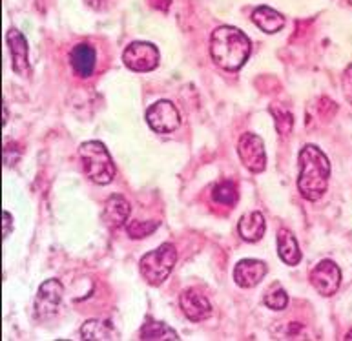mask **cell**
Masks as SVG:
<instances>
[{
    "label": "cell",
    "instance_id": "obj_1",
    "mask_svg": "<svg viewBox=\"0 0 352 341\" xmlns=\"http://www.w3.org/2000/svg\"><path fill=\"white\" fill-rule=\"evenodd\" d=\"M252 53L250 38L234 26H221L212 32L210 57L225 72H237Z\"/></svg>",
    "mask_w": 352,
    "mask_h": 341
},
{
    "label": "cell",
    "instance_id": "obj_2",
    "mask_svg": "<svg viewBox=\"0 0 352 341\" xmlns=\"http://www.w3.org/2000/svg\"><path fill=\"white\" fill-rule=\"evenodd\" d=\"M331 177V163L325 153L316 144H307L300 152V177L298 190L307 201H318L323 197Z\"/></svg>",
    "mask_w": 352,
    "mask_h": 341
},
{
    "label": "cell",
    "instance_id": "obj_3",
    "mask_svg": "<svg viewBox=\"0 0 352 341\" xmlns=\"http://www.w3.org/2000/svg\"><path fill=\"white\" fill-rule=\"evenodd\" d=\"M79 157L82 161L85 172L95 184H110L116 177V164L111 161L108 148L99 141L82 142L79 148Z\"/></svg>",
    "mask_w": 352,
    "mask_h": 341
},
{
    "label": "cell",
    "instance_id": "obj_4",
    "mask_svg": "<svg viewBox=\"0 0 352 341\" xmlns=\"http://www.w3.org/2000/svg\"><path fill=\"white\" fill-rule=\"evenodd\" d=\"M175 263H177V250H175L174 245L164 243L152 252H148L146 256H142L141 263H139V270H141V276L146 279L148 285L159 287L174 270Z\"/></svg>",
    "mask_w": 352,
    "mask_h": 341
},
{
    "label": "cell",
    "instance_id": "obj_5",
    "mask_svg": "<svg viewBox=\"0 0 352 341\" xmlns=\"http://www.w3.org/2000/svg\"><path fill=\"white\" fill-rule=\"evenodd\" d=\"M122 63L128 69L137 74L153 72L159 66V50L152 43L137 41L128 44L126 50L122 52Z\"/></svg>",
    "mask_w": 352,
    "mask_h": 341
},
{
    "label": "cell",
    "instance_id": "obj_6",
    "mask_svg": "<svg viewBox=\"0 0 352 341\" xmlns=\"http://www.w3.org/2000/svg\"><path fill=\"white\" fill-rule=\"evenodd\" d=\"M64 287L58 279L52 278L41 285V289L35 298V316L41 321H47L55 318L58 312V307L63 303Z\"/></svg>",
    "mask_w": 352,
    "mask_h": 341
},
{
    "label": "cell",
    "instance_id": "obj_7",
    "mask_svg": "<svg viewBox=\"0 0 352 341\" xmlns=\"http://www.w3.org/2000/svg\"><path fill=\"white\" fill-rule=\"evenodd\" d=\"M148 126L155 133H172L181 126V113L170 100H157L146 111Z\"/></svg>",
    "mask_w": 352,
    "mask_h": 341
},
{
    "label": "cell",
    "instance_id": "obj_8",
    "mask_svg": "<svg viewBox=\"0 0 352 341\" xmlns=\"http://www.w3.org/2000/svg\"><path fill=\"white\" fill-rule=\"evenodd\" d=\"M237 155L241 159L243 166L250 172L261 173L267 168L265 142L256 133H243L237 144Z\"/></svg>",
    "mask_w": 352,
    "mask_h": 341
},
{
    "label": "cell",
    "instance_id": "obj_9",
    "mask_svg": "<svg viewBox=\"0 0 352 341\" xmlns=\"http://www.w3.org/2000/svg\"><path fill=\"white\" fill-rule=\"evenodd\" d=\"M310 283H312V287L321 296L331 298V296H334L340 290V285H342V270L331 259H323V261H320L312 268V272H310Z\"/></svg>",
    "mask_w": 352,
    "mask_h": 341
},
{
    "label": "cell",
    "instance_id": "obj_10",
    "mask_svg": "<svg viewBox=\"0 0 352 341\" xmlns=\"http://www.w3.org/2000/svg\"><path fill=\"white\" fill-rule=\"evenodd\" d=\"M6 44L10 47L11 63H13V72L21 77H30L32 66H30V46H28L26 37L22 35L16 28H11L6 33Z\"/></svg>",
    "mask_w": 352,
    "mask_h": 341
},
{
    "label": "cell",
    "instance_id": "obj_11",
    "mask_svg": "<svg viewBox=\"0 0 352 341\" xmlns=\"http://www.w3.org/2000/svg\"><path fill=\"white\" fill-rule=\"evenodd\" d=\"M267 272V263L259 259H241L234 268V281L241 289H254L263 281Z\"/></svg>",
    "mask_w": 352,
    "mask_h": 341
},
{
    "label": "cell",
    "instance_id": "obj_12",
    "mask_svg": "<svg viewBox=\"0 0 352 341\" xmlns=\"http://www.w3.org/2000/svg\"><path fill=\"white\" fill-rule=\"evenodd\" d=\"M179 305H181V310L184 312V316L190 321H195V323L208 320L212 316L210 301L206 299V296L197 292V290H184L181 298H179Z\"/></svg>",
    "mask_w": 352,
    "mask_h": 341
},
{
    "label": "cell",
    "instance_id": "obj_13",
    "mask_svg": "<svg viewBox=\"0 0 352 341\" xmlns=\"http://www.w3.org/2000/svg\"><path fill=\"white\" fill-rule=\"evenodd\" d=\"M69 64L74 68L75 75L80 79H88L95 72V64H97V53L95 47L88 43H80L72 50L69 53Z\"/></svg>",
    "mask_w": 352,
    "mask_h": 341
},
{
    "label": "cell",
    "instance_id": "obj_14",
    "mask_svg": "<svg viewBox=\"0 0 352 341\" xmlns=\"http://www.w3.org/2000/svg\"><path fill=\"white\" fill-rule=\"evenodd\" d=\"M130 212H132L130 203L122 195H111L110 199L106 201L102 217H104V223L110 226L111 230H117V228L126 225Z\"/></svg>",
    "mask_w": 352,
    "mask_h": 341
},
{
    "label": "cell",
    "instance_id": "obj_15",
    "mask_svg": "<svg viewBox=\"0 0 352 341\" xmlns=\"http://www.w3.org/2000/svg\"><path fill=\"white\" fill-rule=\"evenodd\" d=\"M265 230H267V223H265L263 214H259V212H247L245 215H241V219L237 223V232L243 241L247 243L261 241Z\"/></svg>",
    "mask_w": 352,
    "mask_h": 341
},
{
    "label": "cell",
    "instance_id": "obj_16",
    "mask_svg": "<svg viewBox=\"0 0 352 341\" xmlns=\"http://www.w3.org/2000/svg\"><path fill=\"white\" fill-rule=\"evenodd\" d=\"M252 21L261 32L268 33V35L281 32L285 26V16L279 11L268 8V6H259V8H256L252 11Z\"/></svg>",
    "mask_w": 352,
    "mask_h": 341
},
{
    "label": "cell",
    "instance_id": "obj_17",
    "mask_svg": "<svg viewBox=\"0 0 352 341\" xmlns=\"http://www.w3.org/2000/svg\"><path fill=\"white\" fill-rule=\"evenodd\" d=\"M278 254L281 257V261L289 267H296L301 261V250L298 245V239L294 234L287 228H281L278 232Z\"/></svg>",
    "mask_w": 352,
    "mask_h": 341
},
{
    "label": "cell",
    "instance_id": "obj_18",
    "mask_svg": "<svg viewBox=\"0 0 352 341\" xmlns=\"http://www.w3.org/2000/svg\"><path fill=\"white\" fill-rule=\"evenodd\" d=\"M80 336H82V340L110 341V340H117V332L110 321L88 320L85 325L80 327Z\"/></svg>",
    "mask_w": 352,
    "mask_h": 341
},
{
    "label": "cell",
    "instance_id": "obj_19",
    "mask_svg": "<svg viewBox=\"0 0 352 341\" xmlns=\"http://www.w3.org/2000/svg\"><path fill=\"white\" fill-rule=\"evenodd\" d=\"M139 340H148V341H177L181 340L177 332L168 327L163 321H155V320H148L144 325L141 327L139 331Z\"/></svg>",
    "mask_w": 352,
    "mask_h": 341
},
{
    "label": "cell",
    "instance_id": "obj_20",
    "mask_svg": "<svg viewBox=\"0 0 352 341\" xmlns=\"http://www.w3.org/2000/svg\"><path fill=\"white\" fill-rule=\"evenodd\" d=\"M212 199L216 201L217 205L223 206L236 205L237 199H239L236 184L232 183V181H223V183L216 184L214 190H212Z\"/></svg>",
    "mask_w": 352,
    "mask_h": 341
},
{
    "label": "cell",
    "instance_id": "obj_21",
    "mask_svg": "<svg viewBox=\"0 0 352 341\" xmlns=\"http://www.w3.org/2000/svg\"><path fill=\"white\" fill-rule=\"evenodd\" d=\"M263 301L270 310H283L289 305V296L279 285H272L270 290L265 294Z\"/></svg>",
    "mask_w": 352,
    "mask_h": 341
},
{
    "label": "cell",
    "instance_id": "obj_22",
    "mask_svg": "<svg viewBox=\"0 0 352 341\" xmlns=\"http://www.w3.org/2000/svg\"><path fill=\"white\" fill-rule=\"evenodd\" d=\"M157 221H132L126 226V230L128 236L132 237V239H142V237L150 236V234L157 230Z\"/></svg>",
    "mask_w": 352,
    "mask_h": 341
},
{
    "label": "cell",
    "instance_id": "obj_23",
    "mask_svg": "<svg viewBox=\"0 0 352 341\" xmlns=\"http://www.w3.org/2000/svg\"><path fill=\"white\" fill-rule=\"evenodd\" d=\"M270 111H272L274 119H276V128H278L279 133L289 135L292 126H294V117L290 116L287 110H281V108H279V111L276 108H270Z\"/></svg>",
    "mask_w": 352,
    "mask_h": 341
},
{
    "label": "cell",
    "instance_id": "obj_24",
    "mask_svg": "<svg viewBox=\"0 0 352 341\" xmlns=\"http://www.w3.org/2000/svg\"><path fill=\"white\" fill-rule=\"evenodd\" d=\"M342 88H343V95H345V99H347L349 102L352 104V64L351 66H347V69L343 72Z\"/></svg>",
    "mask_w": 352,
    "mask_h": 341
},
{
    "label": "cell",
    "instance_id": "obj_25",
    "mask_svg": "<svg viewBox=\"0 0 352 341\" xmlns=\"http://www.w3.org/2000/svg\"><path fill=\"white\" fill-rule=\"evenodd\" d=\"M2 223H4V230H2V237H8L11 232V226H13V217H11L10 212H4L2 214Z\"/></svg>",
    "mask_w": 352,
    "mask_h": 341
},
{
    "label": "cell",
    "instance_id": "obj_26",
    "mask_svg": "<svg viewBox=\"0 0 352 341\" xmlns=\"http://www.w3.org/2000/svg\"><path fill=\"white\" fill-rule=\"evenodd\" d=\"M102 2H104V0H86V4H88L89 8H94V10H99Z\"/></svg>",
    "mask_w": 352,
    "mask_h": 341
},
{
    "label": "cell",
    "instance_id": "obj_27",
    "mask_svg": "<svg viewBox=\"0 0 352 341\" xmlns=\"http://www.w3.org/2000/svg\"><path fill=\"white\" fill-rule=\"evenodd\" d=\"M343 340H352V331H351V332H349V334H347V336H345V338H343Z\"/></svg>",
    "mask_w": 352,
    "mask_h": 341
}]
</instances>
